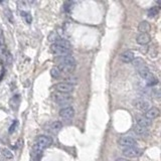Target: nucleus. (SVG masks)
I'll return each instance as SVG.
<instances>
[{
	"label": "nucleus",
	"mask_w": 161,
	"mask_h": 161,
	"mask_svg": "<svg viewBox=\"0 0 161 161\" xmlns=\"http://www.w3.org/2000/svg\"><path fill=\"white\" fill-rule=\"evenodd\" d=\"M142 154V150L138 147H130V148H125L123 150V155L127 158H136Z\"/></svg>",
	"instance_id": "obj_7"
},
{
	"label": "nucleus",
	"mask_w": 161,
	"mask_h": 161,
	"mask_svg": "<svg viewBox=\"0 0 161 161\" xmlns=\"http://www.w3.org/2000/svg\"><path fill=\"white\" fill-rule=\"evenodd\" d=\"M136 122H137V125H138V126L143 127V128H148L149 126H151V121L147 119L145 116H137Z\"/></svg>",
	"instance_id": "obj_13"
},
{
	"label": "nucleus",
	"mask_w": 161,
	"mask_h": 161,
	"mask_svg": "<svg viewBox=\"0 0 161 161\" xmlns=\"http://www.w3.org/2000/svg\"><path fill=\"white\" fill-rule=\"evenodd\" d=\"M159 13V8L158 7H151L150 9L148 10V16L150 18H153L155 17V16H157Z\"/></svg>",
	"instance_id": "obj_19"
},
{
	"label": "nucleus",
	"mask_w": 161,
	"mask_h": 161,
	"mask_svg": "<svg viewBox=\"0 0 161 161\" xmlns=\"http://www.w3.org/2000/svg\"><path fill=\"white\" fill-rule=\"evenodd\" d=\"M63 128V124L59 122V121H54V122H52L50 125V132L52 133H58L60 131V129Z\"/></svg>",
	"instance_id": "obj_15"
},
{
	"label": "nucleus",
	"mask_w": 161,
	"mask_h": 161,
	"mask_svg": "<svg viewBox=\"0 0 161 161\" xmlns=\"http://www.w3.org/2000/svg\"><path fill=\"white\" fill-rule=\"evenodd\" d=\"M134 131H135V133L137 135L142 136V137H145V136L148 135V129L140 127V126H138V125H136V127L134 128Z\"/></svg>",
	"instance_id": "obj_18"
},
{
	"label": "nucleus",
	"mask_w": 161,
	"mask_h": 161,
	"mask_svg": "<svg viewBox=\"0 0 161 161\" xmlns=\"http://www.w3.org/2000/svg\"><path fill=\"white\" fill-rule=\"evenodd\" d=\"M132 63H133V66H134L137 68V70H140V68L146 67V63H145L144 59H141V58H136V59H134L132 60Z\"/></svg>",
	"instance_id": "obj_17"
},
{
	"label": "nucleus",
	"mask_w": 161,
	"mask_h": 161,
	"mask_svg": "<svg viewBox=\"0 0 161 161\" xmlns=\"http://www.w3.org/2000/svg\"><path fill=\"white\" fill-rule=\"evenodd\" d=\"M135 59V54L132 50H126L124 51L122 54L120 55V59L121 62L124 63H132V60Z\"/></svg>",
	"instance_id": "obj_11"
},
{
	"label": "nucleus",
	"mask_w": 161,
	"mask_h": 161,
	"mask_svg": "<svg viewBox=\"0 0 161 161\" xmlns=\"http://www.w3.org/2000/svg\"><path fill=\"white\" fill-rule=\"evenodd\" d=\"M59 116H60V118H63L64 120H70V119H72V117L75 116V110H74V108L71 107V106H67V107L63 108L62 110L59 111Z\"/></svg>",
	"instance_id": "obj_9"
},
{
	"label": "nucleus",
	"mask_w": 161,
	"mask_h": 161,
	"mask_svg": "<svg viewBox=\"0 0 161 161\" xmlns=\"http://www.w3.org/2000/svg\"><path fill=\"white\" fill-rule=\"evenodd\" d=\"M71 5H72V2H67V3L63 5V9L66 10V11H68V10H70L71 8H72Z\"/></svg>",
	"instance_id": "obj_27"
},
{
	"label": "nucleus",
	"mask_w": 161,
	"mask_h": 161,
	"mask_svg": "<svg viewBox=\"0 0 161 161\" xmlns=\"http://www.w3.org/2000/svg\"><path fill=\"white\" fill-rule=\"evenodd\" d=\"M17 125H18V122H17V121H14L13 124H12L11 126H10V128H9V132H10V133H13L14 130H15V128L17 127Z\"/></svg>",
	"instance_id": "obj_26"
},
{
	"label": "nucleus",
	"mask_w": 161,
	"mask_h": 161,
	"mask_svg": "<svg viewBox=\"0 0 161 161\" xmlns=\"http://www.w3.org/2000/svg\"><path fill=\"white\" fill-rule=\"evenodd\" d=\"M21 15H22L23 18H25L27 23H30L31 22V16H30L29 13H27V12H21Z\"/></svg>",
	"instance_id": "obj_23"
},
{
	"label": "nucleus",
	"mask_w": 161,
	"mask_h": 161,
	"mask_svg": "<svg viewBox=\"0 0 161 161\" xmlns=\"http://www.w3.org/2000/svg\"><path fill=\"white\" fill-rule=\"evenodd\" d=\"M2 44H4V38H3V36L1 35L0 36V46H2Z\"/></svg>",
	"instance_id": "obj_29"
},
{
	"label": "nucleus",
	"mask_w": 161,
	"mask_h": 161,
	"mask_svg": "<svg viewBox=\"0 0 161 161\" xmlns=\"http://www.w3.org/2000/svg\"><path fill=\"white\" fill-rule=\"evenodd\" d=\"M150 40H151V37L148 33H140L136 37V42L138 44H141V46L147 44L149 41H150Z\"/></svg>",
	"instance_id": "obj_14"
},
{
	"label": "nucleus",
	"mask_w": 161,
	"mask_h": 161,
	"mask_svg": "<svg viewBox=\"0 0 161 161\" xmlns=\"http://www.w3.org/2000/svg\"><path fill=\"white\" fill-rule=\"evenodd\" d=\"M58 63H59L58 67L62 72H71L76 67V59L71 54L66 56H60L58 59Z\"/></svg>",
	"instance_id": "obj_2"
},
{
	"label": "nucleus",
	"mask_w": 161,
	"mask_h": 161,
	"mask_svg": "<svg viewBox=\"0 0 161 161\" xmlns=\"http://www.w3.org/2000/svg\"><path fill=\"white\" fill-rule=\"evenodd\" d=\"M54 89L56 92L62 93V94H70L72 91H74V86H72L70 84H67L66 82L59 83L54 86Z\"/></svg>",
	"instance_id": "obj_8"
},
{
	"label": "nucleus",
	"mask_w": 161,
	"mask_h": 161,
	"mask_svg": "<svg viewBox=\"0 0 161 161\" xmlns=\"http://www.w3.org/2000/svg\"><path fill=\"white\" fill-rule=\"evenodd\" d=\"M66 83L72 85V86H75V85L78 83V79H76V76H68L66 80Z\"/></svg>",
	"instance_id": "obj_22"
},
{
	"label": "nucleus",
	"mask_w": 161,
	"mask_h": 161,
	"mask_svg": "<svg viewBox=\"0 0 161 161\" xmlns=\"http://www.w3.org/2000/svg\"><path fill=\"white\" fill-rule=\"evenodd\" d=\"M133 106L136 109H138L140 111H145L146 112L149 109V102H147L146 100L144 99H135L133 101Z\"/></svg>",
	"instance_id": "obj_10"
},
{
	"label": "nucleus",
	"mask_w": 161,
	"mask_h": 161,
	"mask_svg": "<svg viewBox=\"0 0 161 161\" xmlns=\"http://www.w3.org/2000/svg\"><path fill=\"white\" fill-rule=\"evenodd\" d=\"M6 54H7L6 46H5V44H2V46H0V58L6 55Z\"/></svg>",
	"instance_id": "obj_24"
},
{
	"label": "nucleus",
	"mask_w": 161,
	"mask_h": 161,
	"mask_svg": "<svg viewBox=\"0 0 161 161\" xmlns=\"http://www.w3.org/2000/svg\"><path fill=\"white\" fill-rule=\"evenodd\" d=\"M2 155L5 157L6 159H12L13 158V154H12L10 150H8V149H6V148L2 150Z\"/></svg>",
	"instance_id": "obj_21"
},
{
	"label": "nucleus",
	"mask_w": 161,
	"mask_h": 161,
	"mask_svg": "<svg viewBox=\"0 0 161 161\" xmlns=\"http://www.w3.org/2000/svg\"><path fill=\"white\" fill-rule=\"evenodd\" d=\"M118 144L121 147L125 148H130V147H136V140L130 136H123L118 140Z\"/></svg>",
	"instance_id": "obj_6"
},
{
	"label": "nucleus",
	"mask_w": 161,
	"mask_h": 161,
	"mask_svg": "<svg viewBox=\"0 0 161 161\" xmlns=\"http://www.w3.org/2000/svg\"><path fill=\"white\" fill-rule=\"evenodd\" d=\"M51 144H52L51 137L46 136V135H40L35 140L33 151H34V153H36V154H39V153H41L46 148L50 146Z\"/></svg>",
	"instance_id": "obj_3"
},
{
	"label": "nucleus",
	"mask_w": 161,
	"mask_h": 161,
	"mask_svg": "<svg viewBox=\"0 0 161 161\" xmlns=\"http://www.w3.org/2000/svg\"><path fill=\"white\" fill-rule=\"evenodd\" d=\"M138 74L143 80H146L148 86H155V85L158 83V80L153 76V74L149 71V68L147 67H144L142 68H140V70H138Z\"/></svg>",
	"instance_id": "obj_4"
},
{
	"label": "nucleus",
	"mask_w": 161,
	"mask_h": 161,
	"mask_svg": "<svg viewBox=\"0 0 161 161\" xmlns=\"http://www.w3.org/2000/svg\"><path fill=\"white\" fill-rule=\"evenodd\" d=\"M116 161H130L129 159H126V158H117Z\"/></svg>",
	"instance_id": "obj_30"
},
{
	"label": "nucleus",
	"mask_w": 161,
	"mask_h": 161,
	"mask_svg": "<svg viewBox=\"0 0 161 161\" xmlns=\"http://www.w3.org/2000/svg\"><path fill=\"white\" fill-rule=\"evenodd\" d=\"M59 36H58V34L56 33H54V32H52V33L48 36V40H50V41H54V43L56 41V40H59Z\"/></svg>",
	"instance_id": "obj_25"
},
{
	"label": "nucleus",
	"mask_w": 161,
	"mask_h": 161,
	"mask_svg": "<svg viewBox=\"0 0 161 161\" xmlns=\"http://www.w3.org/2000/svg\"><path fill=\"white\" fill-rule=\"evenodd\" d=\"M54 100L55 103L59 105H67L72 103V97L70 94H62V93H58L54 96Z\"/></svg>",
	"instance_id": "obj_5"
},
{
	"label": "nucleus",
	"mask_w": 161,
	"mask_h": 161,
	"mask_svg": "<svg viewBox=\"0 0 161 161\" xmlns=\"http://www.w3.org/2000/svg\"><path fill=\"white\" fill-rule=\"evenodd\" d=\"M159 114H160V111L158 110V109L157 108H155V107H152V108H150V109H148V110L145 112V117H146L147 119H149V120H154V119H156L157 117L159 116Z\"/></svg>",
	"instance_id": "obj_12"
},
{
	"label": "nucleus",
	"mask_w": 161,
	"mask_h": 161,
	"mask_svg": "<svg viewBox=\"0 0 161 161\" xmlns=\"http://www.w3.org/2000/svg\"><path fill=\"white\" fill-rule=\"evenodd\" d=\"M138 29H139V31H141V33H148L151 29V26H150V24H149V22L142 21V22H140Z\"/></svg>",
	"instance_id": "obj_16"
},
{
	"label": "nucleus",
	"mask_w": 161,
	"mask_h": 161,
	"mask_svg": "<svg viewBox=\"0 0 161 161\" xmlns=\"http://www.w3.org/2000/svg\"><path fill=\"white\" fill-rule=\"evenodd\" d=\"M60 74H62V72L59 71V68L58 67H54L50 70V75H51L52 78H59Z\"/></svg>",
	"instance_id": "obj_20"
},
{
	"label": "nucleus",
	"mask_w": 161,
	"mask_h": 161,
	"mask_svg": "<svg viewBox=\"0 0 161 161\" xmlns=\"http://www.w3.org/2000/svg\"><path fill=\"white\" fill-rule=\"evenodd\" d=\"M50 50L52 54L60 56H66L70 55L72 52V46L71 43L66 39H59L56 40L54 43H52L50 46Z\"/></svg>",
	"instance_id": "obj_1"
},
{
	"label": "nucleus",
	"mask_w": 161,
	"mask_h": 161,
	"mask_svg": "<svg viewBox=\"0 0 161 161\" xmlns=\"http://www.w3.org/2000/svg\"><path fill=\"white\" fill-rule=\"evenodd\" d=\"M153 97H155L156 99H159V97H160L159 90H157V89H154V90H153Z\"/></svg>",
	"instance_id": "obj_28"
}]
</instances>
